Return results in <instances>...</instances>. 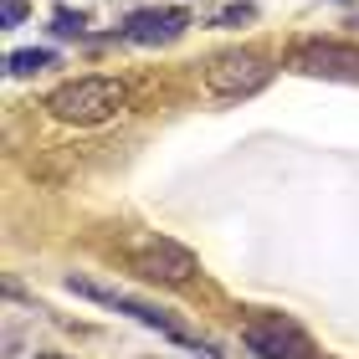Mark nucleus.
<instances>
[{
  "mask_svg": "<svg viewBox=\"0 0 359 359\" xmlns=\"http://www.w3.org/2000/svg\"><path fill=\"white\" fill-rule=\"evenodd\" d=\"M123 103H128V88L118 77H77V83H62L46 97V113L72 128H97V123L118 118Z\"/></svg>",
  "mask_w": 359,
  "mask_h": 359,
  "instance_id": "1",
  "label": "nucleus"
},
{
  "mask_svg": "<svg viewBox=\"0 0 359 359\" xmlns=\"http://www.w3.org/2000/svg\"><path fill=\"white\" fill-rule=\"evenodd\" d=\"M272 62L262 52H247V46H236V52H221L210 57L205 67V93L221 97V103H241V97H257L267 83H272Z\"/></svg>",
  "mask_w": 359,
  "mask_h": 359,
  "instance_id": "2",
  "label": "nucleus"
},
{
  "mask_svg": "<svg viewBox=\"0 0 359 359\" xmlns=\"http://www.w3.org/2000/svg\"><path fill=\"white\" fill-rule=\"evenodd\" d=\"M128 267H134L144 283H159V287H185L201 262H195L190 247H180L170 236H139L134 247H128Z\"/></svg>",
  "mask_w": 359,
  "mask_h": 359,
  "instance_id": "3",
  "label": "nucleus"
},
{
  "mask_svg": "<svg viewBox=\"0 0 359 359\" xmlns=\"http://www.w3.org/2000/svg\"><path fill=\"white\" fill-rule=\"evenodd\" d=\"M241 344H247L257 359H308V354H313V349H308V334L298 329V323H287L283 313L252 318L247 329H241Z\"/></svg>",
  "mask_w": 359,
  "mask_h": 359,
  "instance_id": "4",
  "label": "nucleus"
},
{
  "mask_svg": "<svg viewBox=\"0 0 359 359\" xmlns=\"http://www.w3.org/2000/svg\"><path fill=\"white\" fill-rule=\"evenodd\" d=\"M292 67L303 77H329V83H359V46L344 41H308L292 52Z\"/></svg>",
  "mask_w": 359,
  "mask_h": 359,
  "instance_id": "5",
  "label": "nucleus"
},
{
  "mask_svg": "<svg viewBox=\"0 0 359 359\" xmlns=\"http://www.w3.org/2000/svg\"><path fill=\"white\" fill-rule=\"evenodd\" d=\"M67 287L77 292V298H93V303H103V308H118V313H128V318H139L144 329H159L165 339H175V344H190L185 339V329L180 323H170L159 308H149V303H139V298H128V292H113V287H97V283H88V277H67Z\"/></svg>",
  "mask_w": 359,
  "mask_h": 359,
  "instance_id": "6",
  "label": "nucleus"
},
{
  "mask_svg": "<svg viewBox=\"0 0 359 359\" xmlns=\"http://www.w3.org/2000/svg\"><path fill=\"white\" fill-rule=\"evenodd\" d=\"M185 26H190L185 11H134V15L123 21V36L134 41V46H165V41H175Z\"/></svg>",
  "mask_w": 359,
  "mask_h": 359,
  "instance_id": "7",
  "label": "nucleus"
},
{
  "mask_svg": "<svg viewBox=\"0 0 359 359\" xmlns=\"http://www.w3.org/2000/svg\"><path fill=\"white\" fill-rule=\"evenodd\" d=\"M41 67H52V52H46V46H26V52H11L6 57V72L11 77H31Z\"/></svg>",
  "mask_w": 359,
  "mask_h": 359,
  "instance_id": "8",
  "label": "nucleus"
},
{
  "mask_svg": "<svg viewBox=\"0 0 359 359\" xmlns=\"http://www.w3.org/2000/svg\"><path fill=\"white\" fill-rule=\"evenodd\" d=\"M26 15H31L26 0H0V26H21Z\"/></svg>",
  "mask_w": 359,
  "mask_h": 359,
  "instance_id": "9",
  "label": "nucleus"
},
{
  "mask_svg": "<svg viewBox=\"0 0 359 359\" xmlns=\"http://www.w3.org/2000/svg\"><path fill=\"white\" fill-rule=\"evenodd\" d=\"M57 31H62V36H77V31H83V15H67V11H62V15H57Z\"/></svg>",
  "mask_w": 359,
  "mask_h": 359,
  "instance_id": "10",
  "label": "nucleus"
},
{
  "mask_svg": "<svg viewBox=\"0 0 359 359\" xmlns=\"http://www.w3.org/2000/svg\"><path fill=\"white\" fill-rule=\"evenodd\" d=\"M41 359H62V354H41Z\"/></svg>",
  "mask_w": 359,
  "mask_h": 359,
  "instance_id": "11",
  "label": "nucleus"
}]
</instances>
